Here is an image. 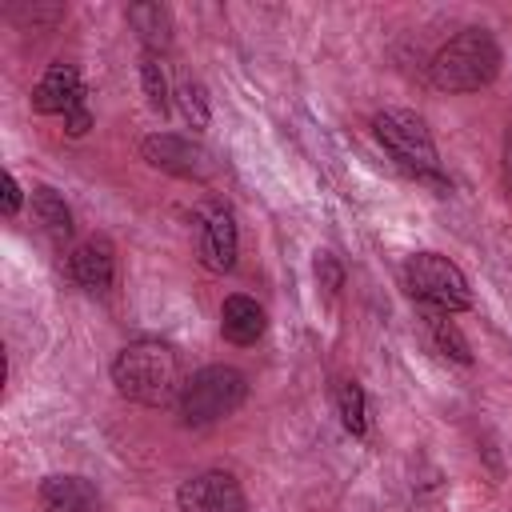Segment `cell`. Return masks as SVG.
Instances as JSON below:
<instances>
[{
  "instance_id": "obj_3",
  "label": "cell",
  "mask_w": 512,
  "mask_h": 512,
  "mask_svg": "<svg viewBox=\"0 0 512 512\" xmlns=\"http://www.w3.org/2000/svg\"><path fill=\"white\" fill-rule=\"evenodd\" d=\"M372 132L380 140V148L396 160V168H404L408 176L432 184L436 192H448V180L440 172V156H436V144H432V132L428 124L408 112V108H384L372 116Z\"/></svg>"
},
{
  "instance_id": "obj_11",
  "label": "cell",
  "mask_w": 512,
  "mask_h": 512,
  "mask_svg": "<svg viewBox=\"0 0 512 512\" xmlns=\"http://www.w3.org/2000/svg\"><path fill=\"white\" fill-rule=\"evenodd\" d=\"M36 496L40 512H104V496L84 476H44Z\"/></svg>"
},
{
  "instance_id": "obj_7",
  "label": "cell",
  "mask_w": 512,
  "mask_h": 512,
  "mask_svg": "<svg viewBox=\"0 0 512 512\" xmlns=\"http://www.w3.org/2000/svg\"><path fill=\"white\" fill-rule=\"evenodd\" d=\"M176 504H180V512H244L248 508L240 480L224 468H208V472L188 476L176 488Z\"/></svg>"
},
{
  "instance_id": "obj_20",
  "label": "cell",
  "mask_w": 512,
  "mask_h": 512,
  "mask_svg": "<svg viewBox=\"0 0 512 512\" xmlns=\"http://www.w3.org/2000/svg\"><path fill=\"white\" fill-rule=\"evenodd\" d=\"M64 128H68V136H84V132L92 128V112H88V104L72 108V112L64 116Z\"/></svg>"
},
{
  "instance_id": "obj_6",
  "label": "cell",
  "mask_w": 512,
  "mask_h": 512,
  "mask_svg": "<svg viewBox=\"0 0 512 512\" xmlns=\"http://www.w3.org/2000/svg\"><path fill=\"white\" fill-rule=\"evenodd\" d=\"M140 156L180 180H208L212 176V156L192 140V136H176V132H152L140 144Z\"/></svg>"
},
{
  "instance_id": "obj_10",
  "label": "cell",
  "mask_w": 512,
  "mask_h": 512,
  "mask_svg": "<svg viewBox=\"0 0 512 512\" xmlns=\"http://www.w3.org/2000/svg\"><path fill=\"white\" fill-rule=\"evenodd\" d=\"M68 272H72V280L84 292L104 296L112 288V280H116V252H112V244L104 236H92V240L76 244L72 256H68Z\"/></svg>"
},
{
  "instance_id": "obj_14",
  "label": "cell",
  "mask_w": 512,
  "mask_h": 512,
  "mask_svg": "<svg viewBox=\"0 0 512 512\" xmlns=\"http://www.w3.org/2000/svg\"><path fill=\"white\" fill-rule=\"evenodd\" d=\"M28 200H32V216H36V224H40L56 244L72 236V208L64 204V196H60L56 188L36 184V188L28 192Z\"/></svg>"
},
{
  "instance_id": "obj_9",
  "label": "cell",
  "mask_w": 512,
  "mask_h": 512,
  "mask_svg": "<svg viewBox=\"0 0 512 512\" xmlns=\"http://www.w3.org/2000/svg\"><path fill=\"white\" fill-rule=\"evenodd\" d=\"M236 248H240V236H236V216L224 208V204H212L200 220V264L208 272H232L236 264Z\"/></svg>"
},
{
  "instance_id": "obj_1",
  "label": "cell",
  "mask_w": 512,
  "mask_h": 512,
  "mask_svg": "<svg viewBox=\"0 0 512 512\" xmlns=\"http://www.w3.org/2000/svg\"><path fill=\"white\" fill-rule=\"evenodd\" d=\"M112 384L124 400L144 404V408H168L184 392L180 376V356L164 340H132L116 352L112 360Z\"/></svg>"
},
{
  "instance_id": "obj_19",
  "label": "cell",
  "mask_w": 512,
  "mask_h": 512,
  "mask_svg": "<svg viewBox=\"0 0 512 512\" xmlns=\"http://www.w3.org/2000/svg\"><path fill=\"white\" fill-rule=\"evenodd\" d=\"M316 280H320V288H328V292L340 288V264H336L328 252L316 256Z\"/></svg>"
},
{
  "instance_id": "obj_5",
  "label": "cell",
  "mask_w": 512,
  "mask_h": 512,
  "mask_svg": "<svg viewBox=\"0 0 512 512\" xmlns=\"http://www.w3.org/2000/svg\"><path fill=\"white\" fill-rule=\"evenodd\" d=\"M404 288L420 304V312L456 316V312L472 308V288H468L464 272L448 256H440V252H416V256H408V264H404Z\"/></svg>"
},
{
  "instance_id": "obj_16",
  "label": "cell",
  "mask_w": 512,
  "mask_h": 512,
  "mask_svg": "<svg viewBox=\"0 0 512 512\" xmlns=\"http://www.w3.org/2000/svg\"><path fill=\"white\" fill-rule=\"evenodd\" d=\"M332 400H336L340 424H344L352 436H364V432H368V400H364V388H360L356 380H336V384H332Z\"/></svg>"
},
{
  "instance_id": "obj_15",
  "label": "cell",
  "mask_w": 512,
  "mask_h": 512,
  "mask_svg": "<svg viewBox=\"0 0 512 512\" xmlns=\"http://www.w3.org/2000/svg\"><path fill=\"white\" fill-rule=\"evenodd\" d=\"M420 316H424V328H428L440 356H448L456 364H472V348H468V340H464V332L456 328L452 316H444V312H420Z\"/></svg>"
},
{
  "instance_id": "obj_4",
  "label": "cell",
  "mask_w": 512,
  "mask_h": 512,
  "mask_svg": "<svg viewBox=\"0 0 512 512\" xmlns=\"http://www.w3.org/2000/svg\"><path fill=\"white\" fill-rule=\"evenodd\" d=\"M248 396V380L240 368L232 364H204L200 372H192L184 380V392L176 400L180 408V420L192 424V428H204V424H216L224 416H232Z\"/></svg>"
},
{
  "instance_id": "obj_12",
  "label": "cell",
  "mask_w": 512,
  "mask_h": 512,
  "mask_svg": "<svg viewBox=\"0 0 512 512\" xmlns=\"http://www.w3.org/2000/svg\"><path fill=\"white\" fill-rule=\"evenodd\" d=\"M264 328H268V316H264V308L252 296H240L236 292V296H228L220 304V332H224L228 344L248 348V344H256L264 336Z\"/></svg>"
},
{
  "instance_id": "obj_22",
  "label": "cell",
  "mask_w": 512,
  "mask_h": 512,
  "mask_svg": "<svg viewBox=\"0 0 512 512\" xmlns=\"http://www.w3.org/2000/svg\"><path fill=\"white\" fill-rule=\"evenodd\" d=\"M504 184H508V192H512V124H508V132H504Z\"/></svg>"
},
{
  "instance_id": "obj_13",
  "label": "cell",
  "mask_w": 512,
  "mask_h": 512,
  "mask_svg": "<svg viewBox=\"0 0 512 512\" xmlns=\"http://www.w3.org/2000/svg\"><path fill=\"white\" fill-rule=\"evenodd\" d=\"M128 24H132V32L140 36V44L152 52V56H160L168 44H172V12L164 8V4H156V0H140V4H128Z\"/></svg>"
},
{
  "instance_id": "obj_2",
  "label": "cell",
  "mask_w": 512,
  "mask_h": 512,
  "mask_svg": "<svg viewBox=\"0 0 512 512\" xmlns=\"http://www.w3.org/2000/svg\"><path fill=\"white\" fill-rule=\"evenodd\" d=\"M504 52L492 32L464 28L432 56V84L440 92H480L500 76Z\"/></svg>"
},
{
  "instance_id": "obj_21",
  "label": "cell",
  "mask_w": 512,
  "mask_h": 512,
  "mask_svg": "<svg viewBox=\"0 0 512 512\" xmlns=\"http://www.w3.org/2000/svg\"><path fill=\"white\" fill-rule=\"evenodd\" d=\"M0 188H4V216H16L20 212V184H16V176L12 172H4V180H0Z\"/></svg>"
},
{
  "instance_id": "obj_17",
  "label": "cell",
  "mask_w": 512,
  "mask_h": 512,
  "mask_svg": "<svg viewBox=\"0 0 512 512\" xmlns=\"http://www.w3.org/2000/svg\"><path fill=\"white\" fill-rule=\"evenodd\" d=\"M140 88H144V96H148V108L152 112H168V76H164V64H160V56H152V52H144V60H140Z\"/></svg>"
},
{
  "instance_id": "obj_18",
  "label": "cell",
  "mask_w": 512,
  "mask_h": 512,
  "mask_svg": "<svg viewBox=\"0 0 512 512\" xmlns=\"http://www.w3.org/2000/svg\"><path fill=\"white\" fill-rule=\"evenodd\" d=\"M176 104H180V116L188 120L192 132H204L208 128V92H204L200 80H180Z\"/></svg>"
},
{
  "instance_id": "obj_8",
  "label": "cell",
  "mask_w": 512,
  "mask_h": 512,
  "mask_svg": "<svg viewBox=\"0 0 512 512\" xmlns=\"http://www.w3.org/2000/svg\"><path fill=\"white\" fill-rule=\"evenodd\" d=\"M88 104L84 96V80H80V68L76 64H48V72L40 76V84L32 88V108L44 112V116H68L72 108Z\"/></svg>"
}]
</instances>
